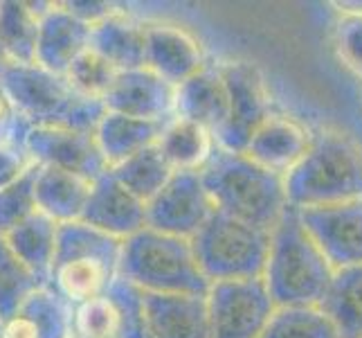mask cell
Returning a JSON list of instances; mask_svg holds the SVG:
<instances>
[{"instance_id":"30bf717a","label":"cell","mask_w":362,"mask_h":338,"mask_svg":"<svg viewBox=\"0 0 362 338\" xmlns=\"http://www.w3.org/2000/svg\"><path fill=\"white\" fill-rule=\"evenodd\" d=\"M142 291L117 278L110 289L72 307V332L77 338H144Z\"/></svg>"},{"instance_id":"52a82bcc","label":"cell","mask_w":362,"mask_h":338,"mask_svg":"<svg viewBox=\"0 0 362 338\" xmlns=\"http://www.w3.org/2000/svg\"><path fill=\"white\" fill-rule=\"evenodd\" d=\"M198 269L209 284L264 278L270 232L214 210L192 237Z\"/></svg>"},{"instance_id":"9c48e42d","label":"cell","mask_w":362,"mask_h":338,"mask_svg":"<svg viewBox=\"0 0 362 338\" xmlns=\"http://www.w3.org/2000/svg\"><path fill=\"white\" fill-rule=\"evenodd\" d=\"M209 338H259L274 311L264 278L209 284Z\"/></svg>"},{"instance_id":"836d02e7","label":"cell","mask_w":362,"mask_h":338,"mask_svg":"<svg viewBox=\"0 0 362 338\" xmlns=\"http://www.w3.org/2000/svg\"><path fill=\"white\" fill-rule=\"evenodd\" d=\"M333 41L342 64L362 81V16H342L335 23Z\"/></svg>"},{"instance_id":"44dd1931","label":"cell","mask_w":362,"mask_h":338,"mask_svg":"<svg viewBox=\"0 0 362 338\" xmlns=\"http://www.w3.org/2000/svg\"><path fill=\"white\" fill-rule=\"evenodd\" d=\"M173 116L201 124L216 137L228 120V93L218 66L207 64L203 70L176 86Z\"/></svg>"},{"instance_id":"83f0119b","label":"cell","mask_w":362,"mask_h":338,"mask_svg":"<svg viewBox=\"0 0 362 338\" xmlns=\"http://www.w3.org/2000/svg\"><path fill=\"white\" fill-rule=\"evenodd\" d=\"M320 309L331 318L340 338H362V264L333 271Z\"/></svg>"},{"instance_id":"d4e9b609","label":"cell","mask_w":362,"mask_h":338,"mask_svg":"<svg viewBox=\"0 0 362 338\" xmlns=\"http://www.w3.org/2000/svg\"><path fill=\"white\" fill-rule=\"evenodd\" d=\"M165 122H146L135 120L122 113L106 111L93 131L99 154H102L106 167H115L127 158L135 156L142 149L158 142V135Z\"/></svg>"},{"instance_id":"8fae6325","label":"cell","mask_w":362,"mask_h":338,"mask_svg":"<svg viewBox=\"0 0 362 338\" xmlns=\"http://www.w3.org/2000/svg\"><path fill=\"white\" fill-rule=\"evenodd\" d=\"M214 210L201 174L176 171L146 203V225L158 232L192 240Z\"/></svg>"},{"instance_id":"9a60e30c","label":"cell","mask_w":362,"mask_h":338,"mask_svg":"<svg viewBox=\"0 0 362 338\" xmlns=\"http://www.w3.org/2000/svg\"><path fill=\"white\" fill-rule=\"evenodd\" d=\"M176 86H171L148 68L122 70L104 97V108L135 120L167 122L173 118Z\"/></svg>"},{"instance_id":"5b68a950","label":"cell","mask_w":362,"mask_h":338,"mask_svg":"<svg viewBox=\"0 0 362 338\" xmlns=\"http://www.w3.org/2000/svg\"><path fill=\"white\" fill-rule=\"evenodd\" d=\"M119 278L142 293L207 295L209 282L198 269L192 242L142 228L122 242Z\"/></svg>"},{"instance_id":"4fadbf2b","label":"cell","mask_w":362,"mask_h":338,"mask_svg":"<svg viewBox=\"0 0 362 338\" xmlns=\"http://www.w3.org/2000/svg\"><path fill=\"white\" fill-rule=\"evenodd\" d=\"M23 149L36 165L66 169L95 181L108 171L93 131L66 127H30Z\"/></svg>"},{"instance_id":"484cf974","label":"cell","mask_w":362,"mask_h":338,"mask_svg":"<svg viewBox=\"0 0 362 338\" xmlns=\"http://www.w3.org/2000/svg\"><path fill=\"white\" fill-rule=\"evenodd\" d=\"M57 232H59V223H54L43 212L36 210L32 217L21 221L18 225H14V228L0 237L7 242L11 253L41 282V286H47L49 269H52L54 248H57Z\"/></svg>"},{"instance_id":"f546056e","label":"cell","mask_w":362,"mask_h":338,"mask_svg":"<svg viewBox=\"0 0 362 338\" xmlns=\"http://www.w3.org/2000/svg\"><path fill=\"white\" fill-rule=\"evenodd\" d=\"M259 338H340L320 307H274Z\"/></svg>"},{"instance_id":"8992f818","label":"cell","mask_w":362,"mask_h":338,"mask_svg":"<svg viewBox=\"0 0 362 338\" xmlns=\"http://www.w3.org/2000/svg\"><path fill=\"white\" fill-rule=\"evenodd\" d=\"M0 91L30 127L95 131L106 113L102 102L79 97L61 74L47 72L36 64H14L0 81Z\"/></svg>"},{"instance_id":"d6986e66","label":"cell","mask_w":362,"mask_h":338,"mask_svg":"<svg viewBox=\"0 0 362 338\" xmlns=\"http://www.w3.org/2000/svg\"><path fill=\"white\" fill-rule=\"evenodd\" d=\"M90 47V28L74 18L61 3H47L39 18L34 64L64 77L70 64Z\"/></svg>"},{"instance_id":"3957f363","label":"cell","mask_w":362,"mask_h":338,"mask_svg":"<svg viewBox=\"0 0 362 338\" xmlns=\"http://www.w3.org/2000/svg\"><path fill=\"white\" fill-rule=\"evenodd\" d=\"M291 208H322L362 198V152L349 137L322 131L284 176Z\"/></svg>"},{"instance_id":"7402d4cb","label":"cell","mask_w":362,"mask_h":338,"mask_svg":"<svg viewBox=\"0 0 362 338\" xmlns=\"http://www.w3.org/2000/svg\"><path fill=\"white\" fill-rule=\"evenodd\" d=\"M90 190L93 181L79 176V174L49 165H39V169H36V210L43 212L45 217H49L59 225L81 221Z\"/></svg>"},{"instance_id":"74e56055","label":"cell","mask_w":362,"mask_h":338,"mask_svg":"<svg viewBox=\"0 0 362 338\" xmlns=\"http://www.w3.org/2000/svg\"><path fill=\"white\" fill-rule=\"evenodd\" d=\"M335 7L342 11V16H362V0H342Z\"/></svg>"},{"instance_id":"1f68e13d","label":"cell","mask_w":362,"mask_h":338,"mask_svg":"<svg viewBox=\"0 0 362 338\" xmlns=\"http://www.w3.org/2000/svg\"><path fill=\"white\" fill-rule=\"evenodd\" d=\"M36 289H41V282L0 237V322L14 314Z\"/></svg>"},{"instance_id":"ab89813d","label":"cell","mask_w":362,"mask_h":338,"mask_svg":"<svg viewBox=\"0 0 362 338\" xmlns=\"http://www.w3.org/2000/svg\"><path fill=\"white\" fill-rule=\"evenodd\" d=\"M72 338H77V336H72Z\"/></svg>"},{"instance_id":"f35d334b","label":"cell","mask_w":362,"mask_h":338,"mask_svg":"<svg viewBox=\"0 0 362 338\" xmlns=\"http://www.w3.org/2000/svg\"><path fill=\"white\" fill-rule=\"evenodd\" d=\"M11 66H14V64H11V59L7 57V52H5V50L0 47V81H3L5 72H7V70H9Z\"/></svg>"},{"instance_id":"e0dca14e","label":"cell","mask_w":362,"mask_h":338,"mask_svg":"<svg viewBox=\"0 0 362 338\" xmlns=\"http://www.w3.org/2000/svg\"><path fill=\"white\" fill-rule=\"evenodd\" d=\"M144 338H209L205 295H142Z\"/></svg>"},{"instance_id":"ffe728a7","label":"cell","mask_w":362,"mask_h":338,"mask_svg":"<svg viewBox=\"0 0 362 338\" xmlns=\"http://www.w3.org/2000/svg\"><path fill=\"white\" fill-rule=\"evenodd\" d=\"M72 307L49 286L36 289L0 322V338H72Z\"/></svg>"},{"instance_id":"d6a6232c","label":"cell","mask_w":362,"mask_h":338,"mask_svg":"<svg viewBox=\"0 0 362 338\" xmlns=\"http://www.w3.org/2000/svg\"><path fill=\"white\" fill-rule=\"evenodd\" d=\"M36 169H39V165L34 162L14 183H9L0 190V235H5L7 230H11L14 225H18L36 212Z\"/></svg>"},{"instance_id":"4dcf8cb0","label":"cell","mask_w":362,"mask_h":338,"mask_svg":"<svg viewBox=\"0 0 362 338\" xmlns=\"http://www.w3.org/2000/svg\"><path fill=\"white\" fill-rule=\"evenodd\" d=\"M115 77H117V70L110 66L102 55H97L90 47L83 50L64 74L68 86L79 97L93 99V102H102V104H104L106 93L110 91V86H113Z\"/></svg>"},{"instance_id":"2e32d148","label":"cell","mask_w":362,"mask_h":338,"mask_svg":"<svg viewBox=\"0 0 362 338\" xmlns=\"http://www.w3.org/2000/svg\"><path fill=\"white\" fill-rule=\"evenodd\" d=\"M81 221L113 240L124 242L146 228V203L119 185L113 174L106 171L93 181Z\"/></svg>"},{"instance_id":"cb8c5ba5","label":"cell","mask_w":362,"mask_h":338,"mask_svg":"<svg viewBox=\"0 0 362 338\" xmlns=\"http://www.w3.org/2000/svg\"><path fill=\"white\" fill-rule=\"evenodd\" d=\"M158 149L167 158L173 171H196L201 174L218 149L211 131L196 122L173 116L158 135Z\"/></svg>"},{"instance_id":"7a4b0ae2","label":"cell","mask_w":362,"mask_h":338,"mask_svg":"<svg viewBox=\"0 0 362 338\" xmlns=\"http://www.w3.org/2000/svg\"><path fill=\"white\" fill-rule=\"evenodd\" d=\"M201 179L218 212L266 232L277 225L288 208L284 176L264 169L245 154L218 147Z\"/></svg>"},{"instance_id":"6da1fadb","label":"cell","mask_w":362,"mask_h":338,"mask_svg":"<svg viewBox=\"0 0 362 338\" xmlns=\"http://www.w3.org/2000/svg\"><path fill=\"white\" fill-rule=\"evenodd\" d=\"M333 269L310 240L297 208H286L270 230L264 282L274 307H320Z\"/></svg>"},{"instance_id":"f1b7e54d","label":"cell","mask_w":362,"mask_h":338,"mask_svg":"<svg viewBox=\"0 0 362 338\" xmlns=\"http://www.w3.org/2000/svg\"><path fill=\"white\" fill-rule=\"evenodd\" d=\"M108 171L113 174V179L119 185H124L131 194H135L144 203L151 201L176 174L167 162V158L162 156L158 145L142 149V152H137L135 156L119 162V165L110 167Z\"/></svg>"},{"instance_id":"ba28073f","label":"cell","mask_w":362,"mask_h":338,"mask_svg":"<svg viewBox=\"0 0 362 338\" xmlns=\"http://www.w3.org/2000/svg\"><path fill=\"white\" fill-rule=\"evenodd\" d=\"M218 72L228 93V120L216 133V145L226 152L243 154L252 133L274 113L270 89L255 61H223Z\"/></svg>"},{"instance_id":"277c9868","label":"cell","mask_w":362,"mask_h":338,"mask_svg":"<svg viewBox=\"0 0 362 338\" xmlns=\"http://www.w3.org/2000/svg\"><path fill=\"white\" fill-rule=\"evenodd\" d=\"M122 242L83 221L61 223L47 286L70 307L102 295L119 278Z\"/></svg>"},{"instance_id":"ac0fdd59","label":"cell","mask_w":362,"mask_h":338,"mask_svg":"<svg viewBox=\"0 0 362 338\" xmlns=\"http://www.w3.org/2000/svg\"><path fill=\"white\" fill-rule=\"evenodd\" d=\"M310 140L313 135L302 122L281 113H272L252 133L243 154L264 169L286 176L304 158Z\"/></svg>"},{"instance_id":"8d00e7d4","label":"cell","mask_w":362,"mask_h":338,"mask_svg":"<svg viewBox=\"0 0 362 338\" xmlns=\"http://www.w3.org/2000/svg\"><path fill=\"white\" fill-rule=\"evenodd\" d=\"M61 5H64L66 11H70L77 21L88 25V28H95V25L106 21L110 14H115L119 9L113 3H97V0H68V3H61Z\"/></svg>"},{"instance_id":"5bb4252c","label":"cell","mask_w":362,"mask_h":338,"mask_svg":"<svg viewBox=\"0 0 362 338\" xmlns=\"http://www.w3.org/2000/svg\"><path fill=\"white\" fill-rule=\"evenodd\" d=\"M205 66V50L187 28L169 21H144V68L178 86Z\"/></svg>"},{"instance_id":"e575fe53","label":"cell","mask_w":362,"mask_h":338,"mask_svg":"<svg viewBox=\"0 0 362 338\" xmlns=\"http://www.w3.org/2000/svg\"><path fill=\"white\" fill-rule=\"evenodd\" d=\"M28 131L30 124L18 116L14 106L9 104V99L5 97V93L0 91V145L23 147Z\"/></svg>"},{"instance_id":"4316f807","label":"cell","mask_w":362,"mask_h":338,"mask_svg":"<svg viewBox=\"0 0 362 338\" xmlns=\"http://www.w3.org/2000/svg\"><path fill=\"white\" fill-rule=\"evenodd\" d=\"M47 3H23V0H0V47L11 64L32 66L36 59L39 18Z\"/></svg>"},{"instance_id":"7c38bea8","label":"cell","mask_w":362,"mask_h":338,"mask_svg":"<svg viewBox=\"0 0 362 338\" xmlns=\"http://www.w3.org/2000/svg\"><path fill=\"white\" fill-rule=\"evenodd\" d=\"M297 212L333 271L362 264V198Z\"/></svg>"},{"instance_id":"d590c367","label":"cell","mask_w":362,"mask_h":338,"mask_svg":"<svg viewBox=\"0 0 362 338\" xmlns=\"http://www.w3.org/2000/svg\"><path fill=\"white\" fill-rule=\"evenodd\" d=\"M34 160L28 156L23 147L16 145H0V190L14 183L21 174L32 167Z\"/></svg>"},{"instance_id":"603a6c76","label":"cell","mask_w":362,"mask_h":338,"mask_svg":"<svg viewBox=\"0 0 362 338\" xmlns=\"http://www.w3.org/2000/svg\"><path fill=\"white\" fill-rule=\"evenodd\" d=\"M90 50L102 55L117 72L144 68V21L117 9L90 28Z\"/></svg>"}]
</instances>
